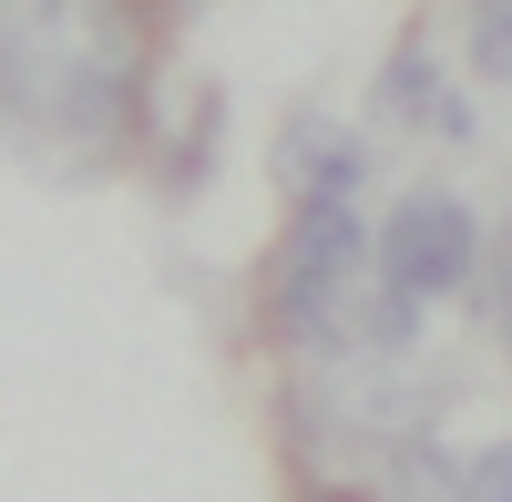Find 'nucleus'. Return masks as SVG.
Returning a JSON list of instances; mask_svg holds the SVG:
<instances>
[{
    "mask_svg": "<svg viewBox=\"0 0 512 502\" xmlns=\"http://www.w3.org/2000/svg\"><path fill=\"white\" fill-rule=\"evenodd\" d=\"M144 103L134 0H0V113L21 134L113 144Z\"/></svg>",
    "mask_w": 512,
    "mask_h": 502,
    "instance_id": "f257e3e1",
    "label": "nucleus"
},
{
    "mask_svg": "<svg viewBox=\"0 0 512 502\" xmlns=\"http://www.w3.org/2000/svg\"><path fill=\"white\" fill-rule=\"evenodd\" d=\"M369 277H379V236L359 226V195H297V226H287V246H277V287H267V298H277V328H287V339H308V349L349 339Z\"/></svg>",
    "mask_w": 512,
    "mask_h": 502,
    "instance_id": "f03ea898",
    "label": "nucleus"
},
{
    "mask_svg": "<svg viewBox=\"0 0 512 502\" xmlns=\"http://www.w3.org/2000/svg\"><path fill=\"white\" fill-rule=\"evenodd\" d=\"M472 267H482L472 205L441 195V185H410V195L390 205V226H379V277L410 287V298L431 308V298H461V287H472Z\"/></svg>",
    "mask_w": 512,
    "mask_h": 502,
    "instance_id": "7ed1b4c3",
    "label": "nucleus"
},
{
    "mask_svg": "<svg viewBox=\"0 0 512 502\" xmlns=\"http://www.w3.org/2000/svg\"><path fill=\"white\" fill-rule=\"evenodd\" d=\"M379 113L410 123V134H451V144L472 134V103L441 82V62H431V52H400L390 72H379Z\"/></svg>",
    "mask_w": 512,
    "mask_h": 502,
    "instance_id": "20e7f679",
    "label": "nucleus"
},
{
    "mask_svg": "<svg viewBox=\"0 0 512 502\" xmlns=\"http://www.w3.org/2000/svg\"><path fill=\"white\" fill-rule=\"evenodd\" d=\"M277 164L297 175V195H359V175H369L359 134H338V123H318V113H297V123H287Z\"/></svg>",
    "mask_w": 512,
    "mask_h": 502,
    "instance_id": "39448f33",
    "label": "nucleus"
},
{
    "mask_svg": "<svg viewBox=\"0 0 512 502\" xmlns=\"http://www.w3.org/2000/svg\"><path fill=\"white\" fill-rule=\"evenodd\" d=\"M472 72L512 82V0H472Z\"/></svg>",
    "mask_w": 512,
    "mask_h": 502,
    "instance_id": "423d86ee",
    "label": "nucleus"
},
{
    "mask_svg": "<svg viewBox=\"0 0 512 502\" xmlns=\"http://www.w3.org/2000/svg\"><path fill=\"white\" fill-rule=\"evenodd\" d=\"M461 492H482V502H512V441L472 451V462H461Z\"/></svg>",
    "mask_w": 512,
    "mask_h": 502,
    "instance_id": "0eeeda50",
    "label": "nucleus"
}]
</instances>
